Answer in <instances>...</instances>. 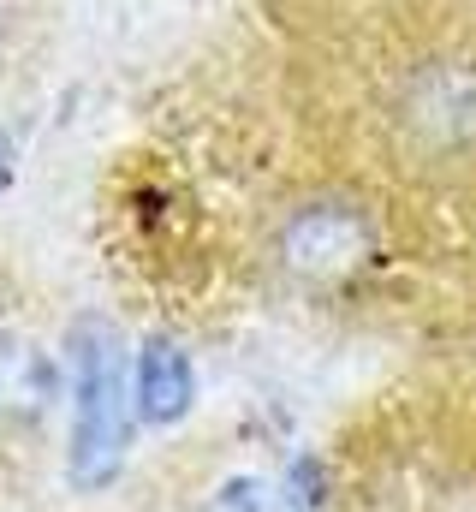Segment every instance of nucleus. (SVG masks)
<instances>
[{
    "label": "nucleus",
    "mask_w": 476,
    "mask_h": 512,
    "mask_svg": "<svg viewBox=\"0 0 476 512\" xmlns=\"http://www.w3.org/2000/svg\"><path fill=\"white\" fill-rule=\"evenodd\" d=\"M280 256H286V268L298 280L340 286V280H352L357 268L375 256V233H369V221L357 215L352 203H316V209L286 221Z\"/></svg>",
    "instance_id": "f03ea898"
},
{
    "label": "nucleus",
    "mask_w": 476,
    "mask_h": 512,
    "mask_svg": "<svg viewBox=\"0 0 476 512\" xmlns=\"http://www.w3.org/2000/svg\"><path fill=\"white\" fill-rule=\"evenodd\" d=\"M60 393L54 358L30 340V334H6L0 328V429H30L48 417Z\"/></svg>",
    "instance_id": "7ed1b4c3"
},
{
    "label": "nucleus",
    "mask_w": 476,
    "mask_h": 512,
    "mask_svg": "<svg viewBox=\"0 0 476 512\" xmlns=\"http://www.w3.org/2000/svg\"><path fill=\"white\" fill-rule=\"evenodd\" d=\"M66 358H72V453L66 471L78 489H108L125 459V435H131V393H125V352H119L114 322H78L66 334Z\"/></svg>",
    "instance_id": "f257e3e1"
},
{
    "label": "nucleus",
    "mask_w": 476,
    "mask_h": 512,
    "mask_svg": "<svg viewBox=\"0 0 476 512\" xmlns=\"http://www.w3.org/2000/svg\"><path fill=\"white\" fill-rule=\"evenodd\" d=\"M203 512H304L298 507V495L286 489V483H274V477H227Z\"/></svg>",
    "instance_id": "39448f33"
},
{
    "label": "nucleus",
    "mask_w": 476,
    "mask_h": 512,
    "mask_svg": "<svg viewBox=\"0 0 476 512\" xmlns=\"http://www.w3.org/2000/svg\"><path fill=\"white\" fill-rule=\"evenodd\" d=\"M191 393H197V376H191V358L173 346V340H143L137 352V382H131V399H137V417L143 423H179L191 411Z\"/></svg>",
    "instance_id": "20e7f679"
}]
</instances>
